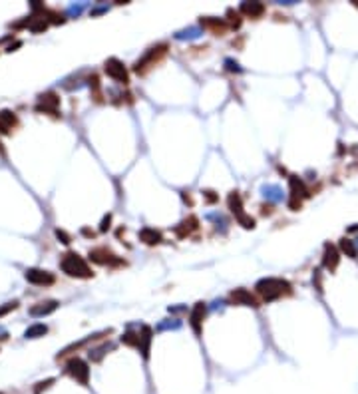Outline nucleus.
I'll return each instance as SVG.
<instances>
[{"mask_svg": "<svg viewBox=\"0 0 358 394\" xmlns=\"http://www.w3.org/2000/svg\"><path fill=\"white\" fill-rule=\"evenodd\" d=\"M257 293L263 297V301H275V299H281L283 295L290 293V283L285 279H275V277H267V279H261L257 283Z\"/></svg>", "mask_w": 358, "mask_h": 394, "instance_id": "f257e3e1", "label": "nucleus"}, {"mask_svg": "<svg viewBox=\"0 0 358 394\" xmlns=\"http://www.w3.org/2000/svg\"><path fill=\"white\" fill-rule=\"evenodd\" d=\"M60 267H62V271L68 277H76V279H90V277H94V271L84 261V257H80L78 253H72V251L62 257Z\"/></svg>", "mask_w": 358, "mask_h": 394, "instance_id": "f03ea898", "label": "nucleus"}, {"mask_svg": "<svg viewBox=\"0 0 358 394\" xmlns=\"http://www.w3.org/2000/svg\"><path fill=\"white\" fill-rule=\"evenodd\" d=\"M66 375L72 376L76 382H80L82 386H88L90 382V368L82 358H70L66 362Z\"/></svg>", "mask_w": 358, "mask_h": 394, "instance_id": "7ed1b4c3", "label": "nucleus"}, {"mask_svg": "<svg viewBox=\"0 0 358 394\" xmlns=\"http://www.w3.org/2000/svg\"><path fill=\"white\" fill-rule=\"evenodd\" d=\"M104 70H106V74L111 78V80H116V82H120V84H127V70H125V66L118 60V58H109V60H106Z\"/></svg>", "mask_w": 358, "mask_h": 394, "instance_id": "20e7f679", "label": "nucleus"}, {"mask_svg": "<svg viewBox=\"0 0 358 394\" xmlns=\"http://www.w3.org/2000/svg\"><path fill=\"white\" fill-rule=\"evenodd\" d=\"M58 106H60V98L54 94V92H46L40 96V102L36 110L38 112H46V114H52L54 118H58Z\"/></svg>", "mask_w": 358, "mask_h": 394, "instance_id": "39448f33", "label": "nucleus"}, {"mask_svg": "<svg viewBox=\"0 0 358 394\" xmlns=\"http://www.w3.org/2000/svg\"><path fill=\"white\" fill-rule=\"evenodd\" d=\"M26 281L28 283H32V285H54V281H56V277H54L52 273H48V271H42V269H28L26 271Z\"/></svg>", "mask_w": 358, "mask_h": 394, "instance_id": "423d86ee", "label": "nucleus"}, {"mask_svg": "<svg viewBox=\"0 0 358 394\" xmlns=\"http://www.w3.org/2000/svg\"><path fill=\"white\" fill-rule=\"evenodd\" d=\"M229 301L233 304H245V307H259V301L255 299V295H251L247 289H235L229 295Z\"/></svg>", "mask_w": 358, "mask_h": 394, "instance_id": "0eeeda50", "label": "nucleus"}, {"mask_svg": "<svg viewBox=\"0 0 358 394\" xmlns=\"http://www.w3.org/2000/svg\"><path fill=\"white\" fill-rule=\"evenodd\" d=\"M165 52V46H158V48H151L149 52L143 56L142 60H138V64H136V72H145L153 62H158V58L163 56Z\"/></svg>", "mask_w": 358, "mask_h": 394, "instance_id": "6e6552de", "label": "nucleus"}, {"mask_svg": "<svg viewBox=\"0 0 358 394\" xmlns=\"http://www.w3.org/2000/svg\"><path fill=\"white\" fill-rule=\"evenodd\" d=\"M90 259L94 263H100V265H109V263H120L116 259V255L111 251H107L106 247H98V249L90 251Z\"/></svg>", "mask_w": 358, "mask_h": 394, "instance_id": "1a4fd4ad", "label": "nucleus"}, {"mask_svg": "<svg viewBox=\"0 0 358 394\" xmlns=\"http://www.w3.org/2000/svg\"><path fill=\"white\" fill-rule=\"evenodd\" d=\"M340 261V253L334 245H326L324 247V255H322V267L328 269V271H334L339 267Z\"/></svg>", "mask_w": 358, "mask_h": 394, "instance_id": "9d476101", "label": "nucleus"}, {"mask_svg": "<svg viewBox=\"0 0 358 394\" xmlns=\"http://www.w3.org/2000/svg\"><path fill=\"white\" fill-rule=\"evenodd\" d=\"M18 125V118L14 112L10 110H2L0 112V134H10Z\"/></svg>", "mask_w": 358, "mask_h": 394, "instance_id": "9b49d317", "label": "nucleus"}, {"mask_svg": "<svg viewBox=\"0 0 358 394\" xmlns=\"http://www.w3.org/2000/svg\"><path fill=\"white\" fill-rule=\"evenodd\" d=\"M58 309V301H42V303H36L34 307H30V315L32 317H44V315H50Z\"/></svg>", "mask_w": 358, "mask_h": 394, "instance_id": "f8f14e48", "label": "nucleus"}, {"mask_svg": "<svg viewBox=\"0 0 358 394\" xmlns=\"http://www.w3.org/2000/svg\"><path fill=\"white\" fill-rule=\"evenodd\" d=\"M265 12V6L261 2H243L241 4V14L247 18H261Z\"/></svg>", "mask_w": 358, "mask_h": 394, "instance_id": "ddd939ff", "label": "nucleus"}, {"mask_svg": "<svg viewBox=\"0 0 358 394\" xmlns=\"http://www.w3.org/2000/svg\"><path fill=\"white\" fill-rule=\"evenodd\" d=\"M205 303H197L193 307V311H191V317H189V321H191V326L195 329V333L199 335V331H201V321L205 319Z\"/></svg>", "mask_w": 358, "mask_h": 394, "instance_id": "4468645a", "label": "nucleus"}, {"mask_svg": "<svg viewBox=\"0 0 358 394\" xmlns=\"http://www.w3.org/2000/svg\"><path fill=\"white\" fill-rule=\"evenodd\" d=\"M290 193H293L290 199H299V201H301V197H308V189L303 183V179L290 178Z\"/></svg>", "mask_w": 358, "mask_h": 394, "instance_id": "2eb2a0df", "label": "nucleus"}, {"mask_svg": "<svg viewBox=\"0 0 358 394\" xmlns=\"http://www.w3.org/2000/svg\"><path fill=\"white\" fill-rule=\"evenodd\" d=\"M140 239L145 245H158V243H161V233L151 229V227H143L140 231Z\"/></svg>", "mask_w": 358, "mask_h": 394, "instance_id": "dca6fc26", "label": "nucleus"}, {"mask_svg": "<svg viewBox=\"0 0 358 394\" xmlns=\"http://www.w3.org/2000/svg\"><path fill=\"white\" fill-rule=\"evenodd\" d=\"M197 225H199V221H197V217H187V219H183L181 223H179V227L175 229V233H177L179 237H185V235H189L191 231H195L197 229Z\"/></svg>", "mask_w": 358, "mask_h": 394, "instance_id": "f3484780", "label": "nucleus"}, {"mask_svg": "<svg viewBox=\"0 0 358 394\" xmlns=\"http://www.w3.org/2000/svg\"><path fill=\"white\" fill-rule=\"evenodd\" d=\"M229 209H231L235 217L239 219V217H243V203H241V195L237 193V191H233L231 195H229Z\"/></svg>", "mask_w": 358, "mask_h": 394, "instance_id": "a211bd4d", "label": "nucleus"}, {"mask_svg": "<svg viewBox=\"0 0 358 394\" xmlns=\"http://www.w3.org/2000/svg\"><path fill=\"white\" fill-rule=\"evenodd\" d=\"M339 247L340 251L346 255V257H350V259H356V255H358V251H356V245H354V241H350V239H340V243H339Z\"/></svg>", "mask_w": 358, "mask_h": 394, "instance_id": "6ab92c4d", "label": "nucleus"}, {"mask_svg": "<svg viewBox=\"0 0 358 394\" xmlns=\"http://www.w3.org/2000/svg\"><path fill=\"white\" fill-rule=\"evenodd\" d=\"M201 24L207 28H213L217 34H223L227 30V24L223 20H217V18H205V20H201Z\"/></svg>", "mask_w": 358, "mask_h": 394, "instance_id": "aec40b11", "label": "nucleus"}, {"mask_svg": "<svg viewBox=\"0 0 358 394\" xmlns=\"http://www.w3.org/2000/svg\"><path fill=\"white\" fill-rule=\"evenodd\" d=\"M149 340H151V329L143 326L142 329V340H140V351L143 353V357L147 358L149 355Z\"/></svg>", "mask_w": 358, "mask_h": 394, "instance_id": "412c9836", "label": "nucleus"}, {"mask_svg": "<svg viewBox=\"0 0 358 394\" xmlns=\"http://www.w3.org/2000/svg\"><path fill=\"white\" fill-rule=\"evenodd\" d=\"M48 333V326L46 324H34V326H30L26 333H24V337L26 339H38V337H44Z\"/></svg>", "mask_w": 358, "mask_h": 394, "instance_id": "4be33fe9", "label": "nucleus"}, {"mask_svg": "<svg viewBox=\"0 0 358 394\" xmlns=\"http://www.w3.org/2000/svg\"><path fill=\"white\" fill-rule=\"evenodd\" d=\"M140 340H142V335H136V333H125L124 337H122V342L125 344H129V346H138L140 348Z\"/></svg>", "mask_w": 358, "mask_h": 394, "instance_id": "5701e85b", "label": "nucleus"}, {"mask_svg": "<svg viewBox=\"0 0 358 394\" xmlns=\"http://www.w3.org/2000/svg\"><path fill=\"white\" fill-rule=\"evenodd\" d=\"M54 384V378H48V380H42V382H38L34 386V394H40L42 390H46V388H50Z\"/></svg>", "mask_w": 358, "mask_h": 394, "instance_id": "b1692460", "label": "nucleus"}, {"mask_svg": "<svg viewBox=\"0 0 358 394\" xmlns=\"http://www.w3.org/2000/svg\"><path fill=\"white\" fill-rule=\"evenodd\" d=\"M56 237H58V239H60V241H62L64 245H68V243L72 241L70 235H68L66 231H62V229H56Z\"/></svg>", "mask_w": 358, "mask_h": 394, "instance_id": "393cba45", "label": "nucleus"}, {"mask_svg": "<svg viewBox=\"0 0 358 394\" xmlns=\"http://www.w3.org/2000/svg\"><path fill=\"white\" fill-rule=\"evenodd\" d=\"M16 307H18L16 301H14V303H6V304H4V307H2V309H0V317H2V315H6L8 311H12V309H16Z\"/></svg>", "mask_w": 358, "mask_h": 394, "instance_id": "a878e982", "label": "nucleus"}, {"mask_svg": "<svg viewBox=\"0 0 358 394\" xmlns=\"http://www.w3.org/2000/svg\"><path fill=\"white\" fill-rule=\"evenodd\" d=\"M109 221H111V215H106L104 221H102V225H100V231H107V229H109Z\"/></svg>", "mask_w": 358, "mask_h": 394, "instance_id": "bb28decb", "label": "nucleus"}, {"mask_svg": "<svg viewBox=\"0 0 358 394\" xmlns=\"http://www.w3.org/2000/svg\"><path fill=\"white\" fill-rule=\"evenodd\" d=\"M205 197L207 201H217V195H213V191H205Z\"/></svg>", "mask_w": 358, "mask_h": 394, "instance_id": "cd10ccee", "label": "nucleus"}, {"mask_svg": "<svg viewBox=\"0 0 358 394\" xmlns=\"http://www.w3.org/2000/svg\"><path fill=\"white\" fill-rule=\"evenodd\" d=\"M0 151H2V147H0Z\"/></svg>", "mask_w": 358, "mask_h": 394, "instance_id": "c85d7f7f", "label": "nucleus"}, {"mask_svg": "<svg viewBox=\"0 0 358 394\" xmlns=\"http://www.w3.org/2000/svg\"><path fill=\"white\" fill-rule=\"evenodd\" d=\"M0 394H2V392H0Z\"/></svg>", "mask_w": 358, "mask_h": 394, "instance_id": "c756f323", "label": "nucleus"}]
</instances>
